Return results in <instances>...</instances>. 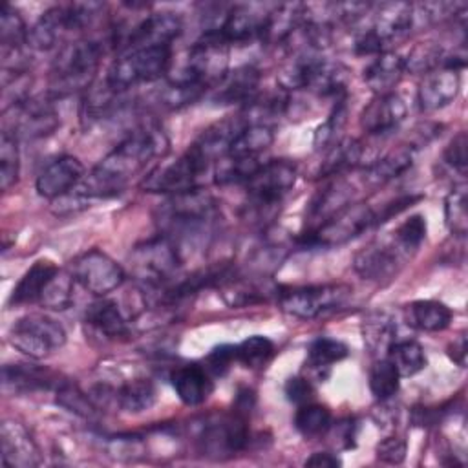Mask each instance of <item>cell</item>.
<instances>
[{"label":"cell","mask_w":468,"mask_h":468,"mask_svg":"<svg viewBox=\"0 0 468 468\" xmlns=\"http://www.w3.org/2000/svg\"><path fill=\"white\" fill-rule=\"evenodd\" d=\"M406 452L408 444L400 437H386L375 448L377 459L388 464H400L406 459Z\"/></svg>","instance_id":"cell-52"},{"label":"cell","mask_w":468,"mask_h":468,"mask_svg":"<svg viewBox=\"0 0 468 468\" xmlns=\"http://www.w3.org/2000/svg\"><path fill=\"white\" fill-rule=\"evenodd\" d=\"M424 238H426V218L420 214L410 216L393 232V239L406 254L415 252L424 241Z\"/></svg>","instance_id":"cell-49"},{"label":"cell","mask_w":468,"mask_h":468,"mask_svg":"<svg viewBox=\"0 0 468 468\" xmlns=\"http://www.w3.org/2000/svg\"><path fill=\"white\" fill-rule=\"evenodd\" d=\"M55 400L64 410L82 417V419H93L97 415V404L93 402L91 395L84 393L77 384L62 380L55 388Z\"/></svg>","instance_id":"cell-45"},{"label":"cell","mask_w":468,"mask_h":468,"mask_svg":"<svg viewBox=\"0 0 468 468\" xmlns=\"http://www.w3.org/2000/svg\"><path fill=\"white\" fill-rule=\"evenodd\" d=\"M415 157V148L411 144H400L393 150H389L384 157L369 163L364 166V179L371 185H384L399 176H402L406 170L411 168Z\"/></svg>","instance_id":"cell-34"},{"label":"cell","mask_w":468,"mask_h":468,"mask_svg":"<svg viewBox=\"0 0 468 468\" xmlns=\"http://www.w3.org/2000/svg\"><path fill=\"white\" fill-rule=\"evenodd\" d=\"M216 201L201 188L170 196L159 208L157 221L163 234L170 236L179 247L185 241H196L207 234L216 219Z\"/></svg>","instance_id":"cell-2"},{"label":"cell","mask_w":468,"mask_h":468,"mask_svg":"<svg viewBox=\"0 0 468 468\" xmlns=\"http://www.w3.org/2000/svg\"><path fill=\"white\" fill-rule=\"evenodd\" d=\"M86 170L79 157L60 155L48 163L37 176V194L46 199H57L68 196L84 179Z\"/></svg>","instance_id":"cell-17"},{"label":"cell","mask_w":468,"mask_h":468,"mask_svg":"<svg viewBox=\"0 0 468 468\" xmlns=\"http://www.w3.org/2000/svg\"><path fill=\"white\" fill-rule=\"evenodd\" d=\"M404 73V57L391 49L375 55V58L364 69V82L375 95H384L393 91Z\"/></svg>","instance_id":"cell-28"},{"label":"cell","mask_w":468,"mask_h":468,"mask_svg":"<svg viewBox=\"0 0 468 468\" xmlns=\"http://www.w3.org/2000/svg\"><path fill=\"white\" fill-rule=\"evenodd\" d=\"M232 362H236V346H219V347H214L207 356H205V362H203V367L208 371L210 377H221L225 375Z\"/></svg>","instance_id":"cell-51"},{"label":"cell","mask_w":468,"mask_h":468,"mask_svg":"<svg viewBox=\"0 0 468 468\" xmlns=\"http://www.w3.org/2000/svg\"><path fill=\"white\" fill-rule=\"evenodd\" d=\"M199 448L208 457H229L249 444L247 417L232 411L212 420H207L199 433Z\"/></svg>","instance_id":"cell-15"},{"label":"cell","mask_w":468,"mask_h":468,"mask_svg":"<svg viewBox=\"0 0 468 468\" xmlns=\"http://www.w3.org/2000/svg\"><path fill=\"white\" fill-rule=\"evenodd\" d=\"M298 166L289 159L263 161L261 166L245 183L249 207L252 210H269L280 205L283 196L294 186Z\"/></svg>","instance_id":"cell-13"},{"label":"cell","mask_w":468,"mask_h":468,"mask_svg":"<svg viewBox=\"0 0 468 468\" xmlns=\"http://www.w3.org/2000/svg\"><path fill=\"white\" fill-rule=\"evenodd\" d=\"M181 29L183 20L177 13H152L126 33L121 49L133 46H172V42L181 35Z\"/></svg>","instance_id":"cell-20"},{"label":"cell","mask_w":468,"mask_h":468,"mask_svg":"<svg viewBox=\"0 0 468 468\" xmlns=\"http://www.w3.org/2000/svg\"><path fill=\"white\" fill-rule=\"evenodd\" d=\"M346 121H347V104H346V99L342 97L335 104L329 117L316 128L314 139H313L314 148L316 150H327L331 144H335L340 139L338 135H340Z\"/></svg>","instance_id":"cell-48"},{"label":"cell","mask_w":468,"mask_h":468,"mask_svg":"<svg viewBox=\"0 0 468 468\" xmlns=\"http://www.w3.org/2000/svg\"><path fill=\"white\" fill-rule=\"evenodd\" d=\"M466 133L459 132L444 150V163L452 170H457L461 176H464L466 172Z\"/></svg>","instance_id":"cell-53"},{"label":"cell","mask_w":468,"mask_h":468,"mask_svg":"<svg viewBox=\"0 0 468 468\" xmlns=\"http://www.w3.org/2000/svg\"><path fill=\"white\" fill-rule=\"evenodd\" d=\"M446 53L442 49L441 44L437 42H419L415 44L408 57H404V68L406 71L410 73H420V75H426L430 73L431 69L442 66V60H444Z\"/></svg>","instance_id":"cell-47"},{"label":"cell","mask_w":468,"mask_h":468,"mask_svg":"<svg viewBox=\"0 0 468 468\" xmlns=\"http://www.w3.org/2000/svg\"><path fill=\"white\" fill-rule=\"evenodd\" d=\"M73 283H75L73 274H66L58 271L55 278L49 282L48 289L44 291L40 303L49 309H66L73 298Z\"/></svg>","instance_id":"cell-50"},{"label":"cell","mask_w":468,"mask_h":468,"mask_svg":"<svg viewBox=\"0 0 468 468\" xmlns=\"http://www.w3.org/2000/svg\"><path fill=\"white\" fill-rule=\"evenodd\" d=\"M410 258L395 239L391 241H373L355 254L353 267L364 280L386 283L393 280L402 269L404 261Z\"/></svg>","instance_id":"cell-16"},{"label":"cell","mask_w":468,"mask_h":468,"mask_svg":"<svg viewBox=\"0 0 468 468\" xmlns=\"http://www.w3.org/2000/svg\"><path fill=\"white\" fill-rule=\"evenodd\" d=\"M305 466H311V468H336L342 464L340 457L336 453H331V452H316V453H311L305 463Z\"/></svg>","instance_id":"cell-55"},{"label":"cell","mask_w":468,"mask_h":468,"mask_svg":"<svg viewBox=\"0 0 468 468\" xmlns=\"http://www.w3.org/2000/svg\"><path fill=\"white\" fill-rule=\"evenodd\" d=\"M128 260L133 276L144 291H152L172 282L183 263V254L181 247L170 236L161 232L137 243Z\"/></svg>","instance_id":"cell-7"},{"label":"cell","mask_w":468,"mask_h":468,"mask_svg":"<svg viewBox=\"0 0 468 468\" xmlns=\"http://www.w3.org/2000/svg\"><path fill=\"white\" fill-rule=\"evenodd\" d=\"M274 128L265 122H247L232 139L227 155L239 159H260L272 144Z\"/></svg>","instance_id":"cell-35"},{"label":"cell","mask_w":468,"mask_h":468,"mask_svg":"<svg viewBox=\"0 0 468 468\" xmlns=\"http://www.w3.org/2000/svg\"><path fill=\"white\" fill-rule=\"evenodd\" d=\"M324 152L325 157L318 168V177H336L360 166L364 159V146L353 137H342Z\"/></svg>","instance_id":"cell-33"},{"label":"cell","mask_w":468,"mask_h":468,"mask_svg":"<svg viewBox=\"0 0 468 468\" xmlns=\"http://www.w3.org/2000/svg\"><path fill=\"white\" fill-rule=\"evenodd\" d=\"M71 274L75 278V283H79L84 291L97 298L113 292L124 282L122 267L99 249H91L80 254L73 261Z\"/></svg>","instance_id":"cell-14"},{"label":"cell","mask_w":468,"mask_h":468,"mask_svg":"<svg viewBox=\"0 0 468 468\" xmlns=\"http://www.w3.org/2000/svg\"><path fill=\"white\" fill-rule=\"evenodd\" d=\"M274 344L263 335H252L236 346V362L249 369L263 367L274 356Z\"/></svg>","instance_id":"cell-46"},{"label":"cell","mask_w":468,"mask_h":468,"mask_svg":"<svg viewBox=\"0 0 468 468\" xmlns=\"http://www.w3.org/2000/svg\"><path fill=\"white\" fill-rule=\"evenodd\" d=\"M386 356L397 367L400 377H413L419 371H422L428 364L424 347L417 340H411V338L393 342V346L389 347Z\"/></svg>","instance_id":"cell-39"},{"label":"cell","mask_w":468,"mask_h":468,"mask_svg":"<svg viewBox=\"0 0 468 468\" xmlns=\"http://www.w3.org/2000/svg\"><path fill=\"white\" fill-rule=\"evenodd\" d=\"M333 426V417L327 406L307 402L298 406L294 413V428L307 439L325 435Z\"/></svg>","instance_id":"cell-40"},{"label":"cell","mask_w":468,"mask_h":468,"mask_svg":"<svg viewBox=\"0 0 468 468\" xmlns=\"http://www.w3.org/2000/svg\"><path fill=\"white\" fill-rule=\"evenodd\" d=\"M170 380H172V388H174L176 395L186 406L203 404L214 389L212 377L199 364H186V366L177 367L172 373Z\"/></svg>","instance_id":"cell-27"},{"label":"cell","mask_w":468,"mask_h":468,"mask_svg":"<svg viewBox=\"0 0 468 468\" xmlns=\"http://www.w3.org/2000/svg\"><path fill=\"white\" fill-rule=\"evenodd\" d=\"M15 117L11 119V128L16 137L37 139L49 135L58 126V115L48 99H26L16 106H11ZM7 112V110H4Z\"/></svg>","instance_id":"cell-18"},{"label":"cell","mask_w":468,"mask_h":468,"mask_svg":"<svg viewBox=\"0 0 468 468\" xmlns=\"http://www.w3.org/2000/svg\"><path fill=\"white\" fill-rule=\"evenodd\" d=\"M172 68V46H133L124 48L112 60L104 86L113 93H122L144 82L165 77Z\"/></svg>","instance_id":"cell-4"},{"label":"cell","mask_w":468,"mask_h":468,"mask_svg":"<svg viewBox=\"0 0 468 468\" xmlns=\"http://www.w3.org/2000/svg\"><path fill=\"white\" fill-rule=\"evenodd\" d=\"M166 150L168 139L165 132L155 124H143L119 141L117 146L84 176L75 190L82 197L115 196L122 192L135 176L143 174L154 159L163 157Z\"/></svg>","instance_id":"cell-1"},{"label":"cell","mask_w":468,"mask_h":468,"mask_svg":"<svg viewBox=\"0 0 468 468\" xmlns=\"http://www.w3.org/2000/svg\"><path fill=\"white\" fill-rule=\"evenodd\" d=\"M347 73H349V69L342 62L320 57L313 64V68L305 79L303 90H309L320 97L342 99L340 95H344V91H346Z\"/></svg>","instance_id":"cell-29"},{"label":"cell","mask_w":468,"mask_h":468,"mask_svg":"<svg viewBox=\"0 0 468 468\" xmlns=\"http://www.w3.org/2000/svg\"><path fill=\"white\" fill-rule=\"evenodd\" d=\"M265 16L267 13H260L250 5H234L218 24L207 27V31L216 33L227 46L249 44L258 38L261 40Z\"/></svg>","instance_id":"cell-21"},{"label":"cell","mask_w":468,"mask_h":468,"mask_svg":"<svg viewBox=\"0 0 468 468\" xmlns=\"http://www.w3.org/2000/svg\"><path fill=\"white\" fill-rule=\"evenodd\" d=\"M210 166L212 163L194 144H190L176 161L148 172L141 183V188L170 196L192 192L199 188L203 176L210 170Z\"/></svg>","instance_id":"cell-10"},{"label":"cell","mask_w":468,"mask_h":468,"mask_svg":"<svg viewBox=\"0 0 468 468\" xmlns=\"http://www.w3.org/2000/svg\"><path fill=\"white\" fill-rule=\"evenodd\" d=\"M283 391H285L287 400L296 404V406L313 402V397H314L313 384L307 378H303V377H291V378H287V382L283 386Z\"/></svg>","instance_id":"cell-54"},{"label":"cell","mask_w":468,"mask_h":468,"mask_svg":"<svg viewBox=\"0 0 468 468\" xmlns=\"http://www.w3.org/2000/svg\"><path fill=\"white\" fill-rule=\"evenodd\" d=\"M351 292L353 289L347 283L278 287L276 300L283 313L300 320H313L327 311L342 307Z\"/></svg>","instance_id":"cell-11"},{"label":"cell","mask_w":468,"mask_h":468,"mask_svg":"<svg viewBox=\"0 0 468 468\" xmlns=\"http://www.w3.org/2000/svg\"><path fill=\"white\" fill-rule=\"evenodd\" d=\"M303 20H305V4H300V2L278 4L274 9L267 11L263 31H261V42L269 46L285 44L300 29Z\"/></svg>","instance_id":"cell-25"},{"label":"cell","mask_w":468,"mask_h":468,"mask_svg":"<svg viewBox=\"0 0 468 468\" xmlns=\"http://www.w3.org/2000/svg\"><path fill=\"white\" fill-rule=\"evenodd\" d=\"M84 322L106 338L126 336L130 331L128 316L122 313L121 305L115 300L104 296L88 305L84 313Z\"/></svg>","instance_id":"cell-31"},{"label":"cell","mask_w":468,"mask_h":468,"mask_svg":"<svg viewBox=\"0 0 468 468\" xmlns=\"http://www.w3.org/2000/svg\"><path fill=\"white\" fill-rule=\"evenodd\" d=\"M444 223L448 230L464 238L468 230V208H466V183L461 181L453 185V188L444 197Z\"/></svg>","instance_id":"cell-41"},{"label":"cell","mask_w":468,"mask_h":468,"mask_svg":"<svg viewBox=\"0 0 468 468\" xmlns=\"http://www.w3.org/2000/svg\"><path fill=\"white\" fill-rule=\"evenodd\" d=\"M349 349L344 342L329 336H320L313 340L307 347V366L311 369H329L333 364L344 360Z\"/></svg>","instance_id":"cell-43"},{"label":"cell","mask_w":468,"mask_h":468,"mask_svg":"<svg viewBox=\"0 0 468 468\" xmlns=\"http://www.w3.org/2000/svg\"><path fill=\"white\" fill-rule=\"evenodd\" d=\"M102 55L104 42L97 38H77L64 44L51 64L49 91L62 97L90 88Z\"/></svg>","instance_id":"cell-3"},{"label":"cell","mask_w":468,"mask_h":468,"mask_svg":"<svg viewBox=\"0 0 468 468\" xmlns=\"http://www.w3.org/2000/svg\"><path fill=\"white\" fill-rule=\"evenodd\" d=\"M9 344L29 358H46L66 344L64 327L48 314L31 313L18 318L9 329Z\"/></svg>","instance_id":"cell-12"},{"label":"cell","mask_w":468,"mask_h":468,"mask_svg":"<svg viewBox=\"0 0 468 468\" xmlns=\"http://www.w3.org/2000/svg\"><path fill=\"white\" fill-rule=\"evenodd\" d=\"M229 71V46L212 31H203L190 46L185 62L170 77L174 82H190L212 90Z\"/></svg>","instance_id":"cell-8"},{"label":"cell","mask_w":468,"mask_h":468,"mask_svg":"<svg viewBox=\"0 0 468 468\" xmlns=\"http://www.w3.org/2000/svg\"><path fill=\"white\" fill-rule=\"evenodd\" d=\"M461 90V75L453 68L439 66L426 73L417 90V102L422 112H435L457 97Z\"/></svg>","instance_id":"cell-23"},{"label":"cell","mask_w":468,"mask_h":468,"mask_svg":"<svg viewBox=\"0 0 468 468\" xmlns=\"http://www.w3.org/2000/svg\"><path fill=\"white\" fill-rule=\"evenodd\" d=\"M448 355H450V358H452L457 366H461V367L466 366V336H464V335H461L459 338H455V340L450 344Z\"/></svg>","instance_id":"cell-56"},{"label":"cell","mask_w":468,"mask_h":468,"mask_svg":"<svg viewBox=\"0 0 468 468\" xmlns=\"http://www.w3.org/2000/svg\"><path fill=\"white\" fill-rule=\"evenodd\" d=\"M406 102L395 91L375 95L360 113V128L367 135H388L400 126L406 119Z\"/></svg>","instance_id":"cell-22"},{"label":"cell","mask_w":468,"mask_h":468,"mask_svg":"<svg viewBox=\"0 0 468 468\" xmlns=\"http://www.w3.org/2000/svg\"><path fill=\"white\" fill-rule=\"evenodd\" d=\"M62 380L58 377L38 366L29 364H5L2 367V384L13 393H35L49 388H57Z\"/></svg>","instance_id":"cell-26"},{"label":"cell","mask_w":468,"mask_h":468,"mask_svg":"<svg viewBox=\"0 0 468 468\" xmlns=\"http://www.w3.org/2000/svg\"><path fill=\"white\" fill-rule=\"evenodd\" d=\"M20 174V152H18V137L7 128L2 130L0 137V186L7 192L16 185Z\"/></svg>","instance_id":"cell-42"},{"label":"cell","mask_w":468,"mask_h":468,"mask_svg":"<svg viewBox=\"0 0 468 468\" xmlns=\"http://www.w3.org/2000/svg\"><path fill=\"white\" fill-rule=\"evenodd\" d=\"M57 272H58V267L53 261L37 260L15 285V289L9 296V305H24V303L40 302L44 291L48 289L49 282L55 278Z\"/></svg>","instance_id":"cell-30"},{"label":"cell","mask_w":468,"mask_h":468,"mask_svg":"<svg viewBox=\"0 0 468 468\" xmlns=\"http://www.w3.org/2000/svg\"><path fill=\"white\" fill-rule=\"evenodd\" d=\"M378 225V210L367 203H349L335 216L307 230L300 238L302 247H338L356 236L364 234L371 227Z\"/></svg>","instance_id":"cell-9"},{"label":"cell","mask_w":468,"mask_h":468,"mask_svg":"<svg viewBox=\"0 0 468 468\" xmlns=\"http://www.w3.org/2000/svg\"><path fill=\"white\" fill-rule=\"evenodd\" d=\"M260 69L252 64H243L234 69H229L225 77L210 90V102L216 106L230 104H250L258 97L260 88Z\"/></svg>","instance_id":"cell-19"},{"label":"cell","mask_w":468,"mask_h":468,"mask_svg":"<svg viewBox=\"0 0 468 468\" xmlns=\"http://www.w3.org/2000/svg\"><path fill=\"white\" fill-rule=\"evenodd\" d=\"M415 22V5L408 2H389L377 5L369 26L355 35L353 49L356 55H378L404 40Z\"/></svg>","instance_id":"cell-6"},{"label":"cell","mask_w":468,"mask_h":468,"mask_svg":"<svg viewBox=\"0 0 468 468\" xmlns=\"http://www.w3.org/2000/svg\"><path fill=\"white\" fill-rule=\"evenodd\" d=\"M362 338L371 355L382 358L397 342V322L384 311H375L362 320Z\"/></svg>","instance_id":"cell-36"},{"label":"cell","mask_w":468,"mask_h":468,"mask_svg":"<svg viewBox=\"0 0 468 468\" xmlns=\"http://www.w3.org/2000/svg\"><path fill=\"white\" fill-rule=\"evenodd\" d=\"M408 324L420 331L439 333L452 324V309L437 300H415L408 305Z\"/></svg>","instance_id":"cell-37"},{"label":"cell","mask_w":468,"mask_h":468,"mask_svg":"<svg viewBox=\"0 0 468 468\" xmlns=\"http://www.w3.org/2000/svg\"><path fill=\"white\" fill-rule=\"evenodd\" d=\"M157 397L150 378H132L115 389V404L128 413H141L154 406Z\"/></svg>","instance_id":"cell-38"},{"label":"cell","mask_w":468,"mask_h":468,"mask_svg":"<svg viewBox=\"0 0 468 468\" xmlns=\"http://www.w3.org/2000/svg\"><path fill=\"white\" fill-rule=\"evenodd\" d=\"M104 9L99 2H69L46 9L29 27L27 46L33 49H53L64 37L84 31Z\"/></svg>","instance_id":"cell-5"},{"label":"cell","mask_w":468,"mask_h":468,"mask_svg":"<svg viewBox=\"0 0 468 468\" xmlns=\"http://www.w3.org/2000/svg\"><path fill=\"white\" fill-rule=\"evenodd\" d=\"M400 386V375L388 356L375 360L369 369V389L378 400L391 399Z\"/></svg>","instance_id":"cell-44"},{"label":"cell","mask_w":468,"mask_h":468,"mask_svg":"<svg viewBox=\"0 0 468 468\" xmlns=\"http://www.w3.org/2000/svg\"><path fill=\"white\" fill-rule=\"evenodd\" d=\"M0 441L4 464L13 468H31L40 464V450L22 422L4 419Z\"/></svg>","instance_id":"cell-24"},{"label":"cell","mask_w":468,"mask_h":468,"mask_svg":"<svg viewBox=\"0 0 468 468\" xmlns=\"http://www.w3.org/2000/svg\"><path fill=\"white\" fill-rule=\"evenodd\" d=\"M351 197H353V188L349 183H346L344 179L331 181L309 203L307 216H309V223H313L311 229L318 227L320 223H324L325 219L335 216L338 210L347 207L351 203Z\"/></svg>","instance_id":"cell-32"}]
</instances>
